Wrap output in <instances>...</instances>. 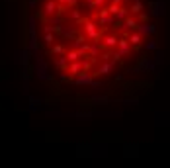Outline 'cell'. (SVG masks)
I'll list each match as a JSON object with an SVG mask.
<instances>
[{"label":"cell","instance_id":"1","mask_svg":"<svg viewBox=\"0 0 170 168\" xmlns=\"http://www.w3.org/2000/svg\"><path fill=\"white\" fill-rule=\"evenodd\" d=\"M115 47H119L121 51H123V53H127V51L131 49V45H129V41L127 39H119V41H117V45Z\"/></svg>","mask_w":170,"mask_h":168},{"label":"cell","instance_id":"2","mask_svg":"<svg viewBox=\"0 0 170 168\" xmlns=\"http://www.w3.org/2000/svg\"><path fill=\"white\" fill-rule=\"evenodd\" d=\"M131 43H133V45H139V43H141V33H139V31H135V33L131 35V41H129V45H131Z\"/></svg>","mask_w":170,"mask_h":168},{"label":"cell","instance_id":"3","mask_svg":"<svg viewBox=\"0 0 170 168\" xmlns=\"http://www.w3.org/2000/svg\"><path fill=\"white\" fill-rule=\"evenodd\" d=\"M55 10H57V4H55V2H51V0H49V2L45 4V12H47V14H53Z\"/></svg>","mask_w":170,"mask_h":168},{"label":"cell","instance_id":"4","mask_svg":"<svg viewBox=\"0 0 170 168\" xmlns=\"http://www.w3.org/2000/svg\"><path fill=\"white\" fill-rule=\"evenodd\" d=\"M125 26L129 27V30H137V20H133V18H129L127 22H125Z\"/></svg>","mask_w":170,"mask_h":168},{"label":"cell","instance_id":"5","mask_svg":"<svg viewBox=\"0 0 170 168\" xmlns=\"http://www.w3.org/2000/svg\"><path fill=\"white\" fill-rule=\"evenodd\" d=\"M141 8H143V4H141V2L137 0V2L131 6V12H133V14H137V12H141Z\"/></svg>","mask_w":170,"mask_h":168},{"label":"cell","instance_id":"6","mask_svg":"<svg viewBox=\"0 0 170 168\" xmlns=\"http://www.w3.org/2000/svg\"><path fill=\"white\" fill-rule=\"evenodd\" d=\"M125 16H127V10H125V8H119V10H117V18H119V20H123Z\"/></svg>","mask_w":170,"mask_h":168},{"label":"cell","instance_id":"7","mask_svg":"<svg viewBox=\"0 0 170 168\" xmlns=\"http://www.w3.org/2000/svg\"><path fill=\"white\" fill-rule=\"evenodd\" d=\"M90 2H92V0H90Z\"/></svg>","mask_w":170,"mask_h":168}]
</instances>
